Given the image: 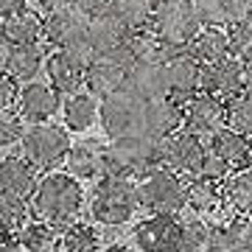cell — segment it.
Here are the masks:
<instances>
[{
	"label": "cell",
	"mask_w": 252,
	"mask_h": 252,
	"mask_svg": "<svg viewBox=\"0 0 252 252\" xmlns=\"http://www.w3.org/2000/svg\"><path fill=\"white\" fill-rule=\"evenodd\" d=\"M101 252H140V250H129V247H124V244H109L107 250H101Z\"/></svg>",
	"instance_id": "obj_48"
},
{
	"label": "cell",
	"mask_w": 252,
	"mask_h": 252,
	"mask_svg": "<svg viewBox=\"0 0 252 252\" xmlns=\"http://www.w3.org/2000/svg\"><path fill=\"white\" fill-rule=\"evenodd\" d=\"M182 219L177 213H152L135 227V247L140 252H168Z\"/></svg>",
	"instance_id": "obj_16"
},
{
	"label": "cell",
	"mask_w": 252,
	"mask_h": 252,
	"mask_svg": "<svg viewBox=\"0 0 252 252\" xmlns=\"http://www.w3.org/2000/svg\"><path fill=\"white\" fill-rule=\"evenodd\" d=\"M154 3H157V0H112V3H109V11H112L129 31H140V28L152 26Z\"/></svg>",
	"instance_id": "obj_32"
},
{
	"label": "cell",
	"mask_w": 252,
	"mask_h": 252,
	"mask_svg": "<svg viewBox=\"0 0 252 252\" xmlns=\"http://www.w3.org/2000/svg\"><path fill=\"white\" fill-rule=\"evenodd\" d=\"M45 62H48V51H45L42 42H31V45H11L6 73H9L17 84H26V81H34L39 73L45 70Z\"/></svg>",
	"instance_id": "obj_24"
},
{
	"label": "cell",
	"mask_w": 252,
	"mask_h": 252,
	"mask_svg": "<svg viewBox=\"0 0 252 252\" xmlns=\"http://www.w3.org/2000/svg\"><path fill=\"white\" fill-rule=\"evenodd\" d=\"M182 104L185 101L174 98V95H162V98L146 101V124L143 132H149L152 137H171L174 132L182 129V121H185V112H182Z\"/></svg>",
	"instance_id": "obj_18"
},
{
	"label": "cell",
	"mask_w": 252,
	"mask_h": 252,
	"mask_svg": "<svg viewBox=\"0 0 252 252\" xmlns=\"http://www.w3.org/2000/svg\"><path fill=\"white\" fill-rule=\"evenodd\" d=\"M39 168L23 157V154H9L0 160V190L17 193V196H34V188L39 182Z\"/></svg>",
	"instance_id": "obj_23"
},
{
	"label": "cell",
	"mask_w": 252,
	"mask_h": 252,
	"mask_svg": "<svg viewBox=\"0 0 252 252\" xmlns=\"http://www.w3.org/2000/svg\"><path fill=\"white\" fill-rule=\"evenodd\" d=\"M26 135V121L20 112L0 109V146H20Z\"/></svg>",
	"instance_id": "obj_37"
},
{
	"label": "cell",
	"mask_w": 252,
	"mask_h": 252,
	"mask_svg": "<svg viewBox=\"0 0 252 252\" xmlns=\"http://www.w3.org/2000/svg\"><path fill=\"white\" fill-rule=\"evenodd\" d=\"M202 26H235L252 14V0H193Z\"/></svg>",
	"instance_id": "obj_25"
},
{
	"label": "cell",
	"mask_w": 252,
	"mask_h": 252,
	"mask_svg": "<svg viewBox=\"0 0 252 252\" xmlns=\"http://www.w3.org/2000/svg\"><path fill=\"white\" fill-rule=\"evenodd\" d=\"M202 252H233V250H230V244L224 241V235H221V230L216 227V235H213V241L207 244V247H205Z\"/></svg>",
	"instance_id": "obj_44"
},
{
	"label": "cell",
	"mask_w": 252,
	"mask_h": 252,
	"mask_svg": "<svg viewBox=\"0 0 252 252\" xmlns=\"http://www.w3.org/2000/svg\"><path fill=\"white\" fill-rule=\"evenodd\" d=\"M62 247L64 252H101V233L93 224L73 221L70 227H64Z\"/></svg>",
	"instance_id": "obj_34"
},
{
	"label": "cell",
	"mask_w": 252,
	"mask_h": 252,
	"mask_svg": "<svg viewBox=\"0 0 252 252\" xmlns=\"http://www.w3.org/2000/svg\"><path fill=\"white\" fill-rule=\"evenodd\" d=\"M244 90V59L235 54L221 56L216 62L202 64V93L219 95V98H233Z\"/></svg>",
	"instance_id": "obj_15"
},
{
	"label": "cell",
	"mask_w": 252,
	"mask_h": 252,
	"mask_svg": "<svg viewBox=\"0 0 252 252\" xmlns=\"http://www.w3.org/2000/svg\"><path fill=\"white\" fill-rule=\"evenodd\" d=\"M185 185L182 174L168 165H157L137 180V202L146 213H182L185 210Z\"/></svg>",
	"instance_id": "obj_6"
},
{
	"label": "cell",
	"mask_w": 252,
	"mask_h": 252,
	"mask_svg": "<svg viewBox=\"0 0 252 252\" xmlns=\"http://www.w3.org/2000/svg\"><path fill=\"white\" fill-rule=\"evenodd\" d=\"M98 121L109 140L137 135V132H143L146 124V101L135 95L129 87H121V90L109 93L107 98H101Z\"/></svg>",
	"instance_id": "obj_8"
},
{
	"label": "cell",
	"mask_w": 252,
	"mask_h": 252,
	"mask_svg": "<svg viewBox=\"0 0 252 252\" xmlns=\"http://www.w3.org/2000/svg\"><path fill=\"white\" fill-rule=\"evenodd\" d=\"M224 199L227 207L235 213H252V165L235 168L224 182Z\"/></svg>",
	"instance_id": "obj_31"
},
{
	"label": "cell",
	"mask_w": 252,
	"mask_h": 252,
	"mask_svg": "<svg viewBox=\"0 0 252 252\" xmlns=\"http://www.w3.org/2000/svg\"><path fill=\"white\" fill-rule=\"evenodd\" d=\"M28 216H31V205H28L26 196L0 190V230L17 233L20 227L28 221Z\"/></svg>",
	"instance_id": "obj_33"
},
{
	"label": "cell",
	"mask_w": 252,
	"mask_h": 252,
	"mask_svg": "<svg viewBox=\"0 0 252 252\" xmlns=\"http://www.w3.org/2000/svg\"><path fill=\"white\" fill-rule=\"evenodd\" d=\"M0 34L6 36L9 45H31V42H45V17L39 9H23L11 17L0 20Z\"/></svg>",
	"instance_id": "obj_22"
},
{
	"label": "cell",
	"mask_w": 252,
	"mask_h": 252,
	"mask_svg": "<svg viewBox=\"0 0 252 252\" xmlns=\"http://www.w3.org/2000/svg\"><path fill=\"white\" fill-rule=\"evenodd\" d=\"M188 51L196 56L199 62H216L221 56L233 54V39H230V28L224 26H202L199 34L190 39Z\"/></svg>",
	"instance_id": "obj_27"
},
{
	"label": "cell",
	"mask_w": 252,
	"mask_h": 252,
	"mask_svg": "<svg viewBox=\"0 0 252 252\" xmlns=\"http://www.w3.org/2000/svg\"><path fill=\"white\" fill-rule=\"evenodd\" d=\"M31 199H34L31 207L36 216L64 230L79 219L84 205V188H81V180H76L67 171H45L36 182Z\"/></svg>",
	"instance_id": "obj_1"
},
{
	"label": "cell",
	"mask_w": 252,
	"mask_h": 252,
	"mask_svg": "<svg viewBox=\"0 0 252 252\" xmlns=\"http://www.w3.org/2000/svg\"><path fill=\"white\" fill-rule=\"evenodd\" d=\"M70 146L73 143H70L67 126L45 121V124H28L26 126V135L20 140V154L31 165H36V168L54 171V168H59L67 160Z\"/></svg>",
	"instance_id": "obj_4"
},
{
	"label": "cell",
	"mask_w": 252,
	"mask_h": 252,
	"mask_svg": "<svg viewBox=\"0 0 252 252\" xmlns=\"http://www.w3.org/2000/svg\"><path fill=\"white\" fill-rule=\"evenodd\" d=\"M73 3H76L84 14L93 17V14H101V11H109V3H112V0H73Z\"/></svg>",
	"instance_id": "obj_41"
},
{
	"label": "cell",
	"mask_w": 252,
	"mask_h": 252,
	"mask_svg": "<svg viewBox=\"0 0 252 252\" xmlns=\"http://www.w3.org/2000/svg\"><path fill=\"white\" fill-rule=\"evenodd\" d=\"M168 84H171V95L180 101H188L202 90V62L190 54L188 48H177L168 59Z\"/></svg>",
	"instance_id": "obj_17"
},
{
	"label": "cell",
	"mask_w": 252,
	"mask_h": 252,
	"mask_svg": "<svg viewBox=\"0 0 252 252\" xmlns=\"http://www.w3.org/2000/svg\"><path fill=\"white\" fill-rule=\"evenodd\" d=\"M129 28L121 23V20L112 14V11H101V14H93L90 17V26H87V45L98 54H109V51H115L121 48L129 39Z\"/></svg>",
	"instance_id": "obj_21"
},
{
	"label": "cell",
	"mask_w": 252,
	"mask_h": 252,
	"mask_svg": "<svg viewBox=\"0 0 252 252\" xmlns=\"http://www.w3.org/2000/svg\"><path fill=\"white\" fill-rule=\"evenodd\" d=\"M87 26L90 14H84L76 3H67L45 14V42L51 48H67L73 42H81L87 36Z\"/></svg>",
	"instance_id": "obj_14"
},
{
	"label": "cell",
	"mask_w": 252,
	"mask_h": 252,
	"mask_svg": "<svg viewBox=\"0 0 252 252\" xmlns=\"http://www.w3.org/2000/svg\"><path fill=\"white\" fill-rule=\"evenodd\" d=\"M0 252H26L23 244H20V238H17V233L0 230Z\"/></svg>",
	"instance_id": "obj_42"
},
{
	"label": "cell",
	"mask_w": 252,
	"mask_h": 252,
	"mask_svg": "<svg viewBox=\"0 0 252 252\" xmlns=\"http://www.w3.org/2000/svg\"><path fill=\"white\" fill-rule=\"evenodd\" d=\"M185 207H188L190 213L202 216V219L221 216L224 207H227L224 185L210 182V180H205V177H190L188 185H185Z\"/></svg>",
	"instance_id": "obj_19"
},
{
	"label": "cell",
	"mask_w": 252,
	"mask_h": 252,
	"mask_svg": "<svg viewBox=\"0 0 252 252\" xmlns=\"http://www.w3.org/2000/svg\"><path fill=\"white\" fill-rule=\"evenodd\" d=\"M213 235H216V227L207 224V219L202 216L185 219V221H180L177 238H174L168 252H202L207 244L213 241Z\"/></svg>",
	"instance_id": "obj_29"
},
{
	"label": "cell",
	"mask_w": 252,
	"mask_h": 252,
	"mask_svg": "<svg viewBox=\"0 0 252 252\" xmlns=\"http://www.w3.org/2000/svg\"><path fill=\"white\" fill-rule=\"evenodd\" d=\"M9 51H11V45L6 42V36L0 34V73H6V64H9Z\"/></svg>",
	"instance_id": "obj_46"
},
{
	"label": "cell",
	"mask_w": 252,
	"mask_h": 252,
	"mask_svg": "<svg viewBox=\"0 0 252 252\" xmlns=\"http://www.w3.org/2000/svg\"><path fill=\"white\" fill-rule=\"evenodd\" d=\"M56 230L59 227L36 219V221H26V224L20 227L17 238L26 252H56L62 247V235L56 233Z\"/></svg>",
	"instance_id": "obj_30"
},
{
	"label": "cell",
	"mask_w": 252,
	"mask_h": 252,
	"mask_svg": "<svg viewBox=\"0 0 252 252\" xmlns=\"http://www.w3.org/2000/svg\"><path fill=\"white\" fill-rule=\"evenodd\" d=\"M36 3V9L39 11H56V9H62V6H67V3H73V0H34Z\"/></svg>",
	"instance_id": "obj_45"
},
{
	"label": "cell",
	"mask_w": 252,
	"mask_h": 252,
	"mask_svg": "<svg viewBox=\"0 0 252 252\" xmlns=\"http://www.w3.org/2000/svg\"><path fill=\"white\" fill-rule=\"evenodd\" d=\"M28 6V0H0V20L11 17V14H17Z\"/></svg>",
	"instance_id": "obj_43"
},
{
	"label": "cell",
	"mask_w": 252,
	"mask_h": 252,
	"mask_svg": "<svg viewBox=\"0 0 252 252\" xmlns=\"http://www.w3.org/2000/svg\"><path fill=\"white\" fill-rule=\"evenodd\" d=\"M230 250H250L252 247V213H235L219 227Z\"/></svg>",
	"instance_id": "obj_36"
},
{
	"label": "cell",
	"mask_w": 252,
	"mask_h": 252,
	"mask_svg": "<svg viewBox=\"0 0 252 252\" xmlns=\"http://www.w3.org/2000/svg\"><path fill=\"white\" fill-rule=\"evenodd\" d=\"M233 252H252V247H250V250H233Z\"/></svg>",
	"instance_id": "obj_50"
},
{
	"label": "cell",
	"mask_w": 252,
	"mask_h": 252,
	"mask_svg": "<svg viewBox=\"0 0 252 252\" xmlns=\"http://www.w3.org/2000/svg\"><path fill=\"white\" fill-rule=\"evenodd\" d=\"M132 62H135V51L129 45V39L109 54H98L90 62L87 76H84L87 93H93L95 98H107L109 93L126 87V70H129Z\"/></svg>",
	"instance_id": "obj_9"
},
{
	"label": "cell",
	"mask_w": 252,
	"mask_h": 252,
	"mask_svg": "<svg viewBox=\"0 0 252 252\" xmlns=\"http://www.w3.org/2000/svg\"><path fill=\"white\" fill-rule=\"evenodd\" d=\"M205 154H207L205 137L193 135L188 129H180V132H174L171 137L162 140V165H168L171 171L182 174L185 180L199 174Z\"/></svg>",
	"instance_id": "obj_10"
},
{
	"label": "cell",
	"mask_w": 252,
	"mask_h": 252,
	"mask_svg": "<svg viewBox=\"0 0 252 252\" xmlns=\"http://www.w3.org/2000/svg\"><path fill=\"white\" fill-rule=\"evenodd\" d=\"M230 174H233V165H230L227 160H221V157L207 146V154H205V160H202V168H199L196 177H205V180H210V182L224 185Z\"/></svg>",
	"instance_id": "obj_39"
},
{
	"label": "cell",
	"mask_w": 252,
	"mask_h": 252,
	"mask_svg": "<svg viewBox=\"0 0 252 252\" xmlns=\"http://www.w3.org/2000/svg\"><path fill=\"white\" fill-rule=\"evenodd\" d=\"M93 59H95V51L87 45V39L73 42L67 48H54L45 62V76L51 81V87L62 98L79 93L84 87V76H87V67Z\"/></svg>",
	"instance_id": "obj_7"
},
{
	"label": "cell",
	"mask_w": 252,
	"mask_h": 252,
	"mask_svg": "<svg viewBox=\"0 0 252 252\" xmlns=\"http://www.w3.org/2000/svg\"><path fill=\"white\" fill-rule=\"evenodd\" d=\"M244 90L252 93V62H244Z\"/></svg>",
	"instance_id": "obj_47"
},
{
	"label": "cell",
	"mask_w": 252,
	"mask_h": 252,
	"mask_svg": "<svg viewBox=\"0 0 252 252\" xmlns=\"http://www.w3.org/2000/svg\"><path fill=\"white\" fill-rule=\"evenodd\" d=\"M101 112V101L93 93H73L62 98V118L67 132H87Z\"/></svg>",
	"instance_id": "obj_26"
},
{
	"label": "cell",
	"mask_w": 252,
	"mask_h": 252,
	"mask_svg": "<svg viewBox=\"0 0 252 252\" xmlns=\"http://www.w3.org/2000/svg\"><path fill=\"white\" fill-rule=\"evenodd\" d=\"M227 126H233L241 135L252 137V93L250 90H241L238 95L227 98Z\"/></svg>",
	"instance_id": "obj_35"
},
{
	"label": "cell",
	"mask_w": 252,
	"mask_h": 252,
	"mask_svg": "<svg viewBox=\"0 0 252 252\" xmlns=\"http://www.w3.org/2000/svg\"><path fill=\"white\" fill-rule=\"evenodd\" d=\"M126 87L135 93V95H140L143 101L171 95L165 59H154V56H140V59H135V62L129 64V70H126Z\"/></svg>",
	"instance_id": "obj_12"
},
{
	"label": "cell",
	"mask_w": 252,
	"mask_h": 252,
	"mask_svg": "<svg viewBox=\"0 0 252 252\" xmlns=\"http://www.w3.org/2000/svg\"><path fill=\"white\" fill-rule=\"evenodd\" d=\"M157 165H162V140L152 137L149 132L118 137V140H112L107 146L104 174L140 180V177H146Z\"/></svg>",
	"instance_id": "obj_2"
},
{
	"label": "cell",
	"mask_w": 252,
	"mask_h": 252,
	"mask_svg": "<svg viewBox=\"0 0 252 252\" xmlns=\"http://www.w3.org/2000/svg\"><path fill=\"white\" fill-rule=\"evenodd\" d=\"M230 39H233V54L244 62H252V14L230 26Z\"/></svg>",
	"instance_id": "obj_38"
},
{
	"label": "cell",
	"mask_w": 252,
	"mask_h": 252,
	"mask_svg": "<svg viewBox=\"0 0 252 252\" xmlns=\"http://www.w3.org/2000/svg\"><path fill=\"white\" fill-rule=\"evenodd\" d=\"M182 112H185L182 129H188L199 137H213L221 126H227V101L210 95V93L199 90L196 95H190L182 104Z\"/></svg>",
	"instance_id": "obj_11"
},
{
	"label": "cell",
	"mask_w": 252,
	"mask_h": 252,
	"mask_svg": "<svg viewBox=\"0 0 252 252\" xmlns=\"http://www.w3.org/2000/svg\"><path fill=\"white\" fill-rule=\"evenodd\" d=\"M210 149L221 157V160H227L230 165L235 168H244V165H250V137L241 135L238 129H233V126H221L216 135L210 137Z\"/></svg>",
	"instance_id": "obj_28"
},
{
	"label": "cell",
	"mask_w": 252,
	"mask_h": 252,
	"mask_svg": "<svg viewBox=\"0 0 252 252\" xmlns=\"http://www.w3.org/2000/svg\"><path fill=\"white\" fill-rule=\"evenodd\" d=\"M104 160H107V146L95 137H87L70 146L64 165L76 180H98L104 177Z\"/></svg>",
	"instance_id": "obj_20"
},
{
	"label": "cell",
	"mask_w": 252,
	"mask_h": 252,
	"mask_svg": "<svg viewBox=\"0 0 252 252\" xmlns=\"http://www.w3.org/2000/svg\"><path fill=\"white\" fill-rule=\"evenodd\" d=\"M250 165H252V137H250Z\"/></svg>",
	"instance_id": "obj_49"
},
{
	"label": "cell",
	"mask_w": 252,
	"mask_h": 252,
	"mask_svg": "<svg viewBox=\"0 0 252 252\" xmlns=\"http://www.w3.org/2000/svg\"><path fill=\"white\" fill-rule=\"evenodd\" d=\"M17 81L11 79L9 73H0V109H11V104L17 101Z\"/></svg>",
	"instance_id": "obj_40"
},
{
	"label": "cell",
	"mask_w": 252,
	"mask_h": 252,
	"mask_svg": "<svg viewBox=\"0 0 252 252\" xmlns=\"http://www.w3.org/2000/svg\"><path fill=\"white\" fill-rule=\"evenodd\" d=\"M140 210L137 202V180L104 174L90 196V216L104 227H121L132 221Z\"/></svg>",
	"instance_id": "obj_3"
},
{
	"label": "cell",
	"mask_w": 252,
	"mask_h": 252,
	"mask_svg": "<svg viewBox=\"0 0 252 252\" xmlns=\"http://www.w3.org/2000/svg\"><path fill=\"white\" fill-rule=\"evenodd\" d=\"M149 28L168 48H188L190 39L202 28L196 3L193 0H157Z\"/></svg>",
	"instance_id": "obj_5"
},
{
	"label": "cell",
	"mask_w": 252,
	"mask_h": 252,
	"mask_svg": "<svg viewBox=\"0 0 252 252\" xmlns=\"http://www.w3.org/2000/svg\"><path fill=\"white\" fill-rule=\"evenodd\" d=\"M62 107V95L51 87V81H26L17 93V112L26 124H45Z\"/></svg>",
	"instance_id": "obj_13"
}]
</instances>
